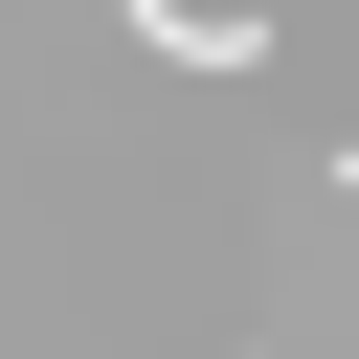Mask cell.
<instances>
[{
  "instance_id": "cell-1",
  "label": "cell",
  "mask_w": 359,
  "mask_h": 359,
  "mask_svg": "<svg viewBox=\"0 0 359 359\" xmlns=\"http://www.w3.org/2000/svg\"><path fill=\"white\" fill-rule=\"evenodd\" d=\"M135 45H180V67H269V0H135Z\"/></svg>"
},
{
  "instance_id": "cell-2",
  "label": "cell",
  "mask_w": 359,
  "mask_h": 359,
  "mask_svg": "<svg viewBox=\"0 0 359 359\" xmlns=\"http://www.w3.org/2000/svg\"><path fill=\"white\" fill-rule=\"evenodd\" d=\"M337 202H359V157H337Z\"/></svg>"
}]
</instances>
